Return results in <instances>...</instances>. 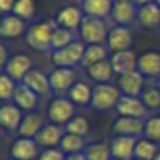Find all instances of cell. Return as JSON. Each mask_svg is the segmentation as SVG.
<instances>
[{
	"mask_svg": "<svg viewBox=\"0 0 160 160\" xmlns=\"http://www.w3.org/2000/svg\"><path fill=\"white\" fill-rule=\"evenodd\" d=\"M55 20H41L31 24L25 31L24 39L35 52H52V35L56 30Z\"/></svg>",
	"mask_w": 160,
	"mask_h": 160,
	"instance_id": "obj_1",
	"label": "cell"
},
{
	"mask_svg": "<svg viewBox=\"0 0 160 160\" xmlns=\"http://www.w3.org/2000/svg\"><path fill=\"white\" fill-rule=\"evenodd\" d=\"M78 31L80 38H82L80 41H83L86 45H91V44H105L110 30L107 28L104 20L97 18V17L84 16Z\"/></svg>",
	"mask_w": 160,
	"mask_h": 160,
	"instance_id": "obj_2",
	"label": "cell"
},
{
	"mask_svg": "<svg viewBox=\"0 0 160 160\" xmlns=\"http://www.w3.org/2000/svg\"><path fill=\"white\" fill-rule=\"evenodd\" d=\"M121 96V90L111 83L96 84L93 87V98L90 105L98 111H108L117 107Z\"/></svg>",
	"mask_w": 160,
	"mask_h": 160,
	"instance_id": "obj_3",
	"label": "cell"
},
{
	"mask_svg": "<svg viewBox=\"0 0 160 160\" xmlns=\"http://www.w3.org/2000/svg\"><path fill=\"white\" fill-rule=\"evenodd\" d=\"M84 49H86V44L83 41H75L70 45H68L66 48L62 49L53 51L52 52V59L55 66H62V68H80L83 61V55H84Z\"/></svg>",
	"mask_w": 160,
	"mask_h": 160,
	"instance_id": "obj_4",
	"label": "cell"
},
{
	"mask_svg": "<svg viewBox=\"0 0 160 160\" xmlns=\"http://www.w3.org/2000/svg\"><path fill=\"white\" fill-rule=\"evenodd\" d=\"M48 79H49L52 93L62 97L63 94L69 93L73 84L78 82V72L73 68L55 66L48 72Z\"/></svg>",
	"mask_w": 160,
	"mask_h": 160,
	"instance_id": "obj_5",
	"label": "cell"
},
{
	"mask_svg": "<svg viewBox=\"0 0 160 160\" xmlns=\"http://www.w3.org/2000/svg\"><path fill=\"white\" fill-rule=\"evenodd\" d=\"M47 115L49 122L66 125L76 115V105L68 97H56L48 105Z\"/></svg>",
	"mask_w": 160,
	"mask_h": 160,
	"instance_id": "obj_6",
	"label": "cell"
},
{
	"mask_svg": "<svg viewBox=\"0 0 160 160\" xmlns=\"http://www.w3.org/2000/svg\"><path fill=\"white\" fill-rule=\"evenodd\" d=\"M115 111L119 117H129V118H141L148 119L149 112L148 107L143 104L141 97H132V96H124L122 94L118 104L115 107Z\"/></svg>",
	"mask_w": 160,
	"mask_h": 160,
	"instance_id": "obj_7",
	"label": "cell"
},
{
	"mask_svg": "<svg viewBox=\"0 0 160 160\" xmlns=\"http://www.w3.org/2000/svg\"><path fill=\"white\" fill-rule=\"evenodd\" d=\"M132 42H133V37L129 27L115 24L108 31L105 45L108 47V49L111 52L115 53V52H122V51L131 49L132 48Z\"/></svg>",
	"mask_w": 160,
	"mask_h": 160,
	"instance_id": "obj_8",
	"label": "cell"
},
{
	"mask_svg": "<svg viewBox=\"0 0 160 160\" xmlns=\"http://www.w3.org/2000/svg\"><path fill=\"white\" fill-rule=\"evenodd\" d=\"M32 69V61L30 56L25 53H16L8 59L6 66L2 69V72L10 76L17 83H21Z\"/></svg>",
	"mask_w": 160,
	"mask_h": 160,
	"instance_id": "obj_9",
	"label": "cell"
},
{
	"mask_svg": "<svg viewBox=\"0 0 160 160\" xmlns=\"http://www.w3.org/2000/svg\"><path fill=\"white\" fill-rule=\"evenodd\" d=\"M138 7L133 4L132 0H114L111 17L118 25L129 27L132 22L136 21Z\"/></svg>",
	"mask_w": 160,
	"mask_h": 160,
	"instance_id": "obj_10",
	"label": "cell"
},
{
	"mask_svg": "<svg viewBox=\"0 0 160 160\" xmlns=\"http://www.w3.org/2000/svg\"><path fill=\"white\" fill-rule=\"evenodd\" d=\"M145 122L146 119L129 118V117H118L114 122L112 132L115 136H132L138 138L145 135Z\"/></svg>",
	"mask_w": 160,
	"mask_h": 160,
	"instance_id": "obj_11",
	"label": "cell"
},
{
	"mask_svg": "<svg viewBox=\"0 0 160 160\" xmlns=\"http://www.w3.org/2000/svg\"><path fill=\"white\" fill-rule=\"evenodd\" d=\"M65 133H66V129H63L62 125L49 122V124H45L44 128L38 132V135L35 136V141L38 146L44 148V149H51V148L56 146L59 148Z\"/></svg>",
	"mask_w": 160,
	"mask_h": 160,
	"instance_id": "obj_12",
	"label": "cell"
},
{
	"mask_svg": "<svg viewBox=\"0 0 160 160\" xmlns=\"http://www.w3.org/2000/svg\"><path fill=\"white\" fill-rule=\"evenodd\" d=\"M118 88L124 96L141 97L145 90V78L139 70L121 75L118 79Z\"/></svg>",
	"mask_w": 160,
	"mask_h": 160,
	"instance_id": "obj_13",
	"label": "cell"
},
{
	"mask_svg": "<svg viewBox=\"0 0 160 160\" xmlns=\"http://www.w3.org/2000/svg\"><path fill=\"white\" fill-rule=\"evenodd\" d=\"M138 138L132 136H115L111 142V155L117 160H133Z\"/></svg>",
	"mask_w": 160,
	"mask_h": 160,
	"instance_id": "obj_14",
	"label": "cell"
},
{
	"mask_svg": "<svg viewBox=\"0 0 160 160\" xmlns=\"http://www.w3.org/2000/svg\"><path fill=\"white\" fill-rule=\"evenodd\" d=\"M25 21L17 17L16 14L2 16L0 21V37L3 39H16L21 35H25Z\"/></svg>",
	"mask_w": 160,
	"mask_h": 160,
	"instance_id": "obj_15",
	"label": "cell"
},
{
	"mask_svg": "<svg viewBox=\"0 0 160 160\" xmlns=\"http://www.w3.org/2000/svg\"><path fill=\"white\" fill-rule=\"evenodd\" d=\"M83 17H84V13H83L82 8L75 4H69V6H65L56 14L55 22L58 27L75 31V30H79L80 24L83 21Z\"/></svg>",
	"mask_w": 160,
	"mask_h": 160,
	"instance_id": "obj_16",
	"label": "cell"
},
{
	"mask_svg": "<svg viewBox=\"0 0 160 160\" xmlns=\"http://www.w3.org/2000/svg\"><path fill=\"white\" fill-rule=\"evenodd\" d=\"M138 70L145 79H160V52L148 51L138 56Z\"/></svg>",
	"mask_w": 160,
	"mask_h": 160,
	"instance_id": "obj_17",
	"label": "cell"
},
{
	"mask_svg": "<svg viewBox=\"0 0 160 160\" xmlns=\"http://www.w3.org/2000/svg\"><path fill=\"white\" fill-rule=\"evenodd\" d=\"M39 98L41 97L32 91L28 86H25L24 83H18L16 88V93L13 97V102L20 108L21 111L25 112H32L39 104Z\"/></svg>",
	"mask_w": 160,
	"mask_h": 160,
	"instance_id": "obj_18",
	"label": "cell"
},
{
	"mask_svg": "<svg viewBox=\"0 0 160 160\" xmlns=\"http://www.w3.org/2000/svg\"><path fill=\"white\" fill-rule=\"evenodd\" d=\"M136 22L146 30L160 28V6L156 2L138 7Z\"/></svg>",
	"mask_w": 160,
	"mask_h": 160,
	"instance_id": "obj_19",
	"label": "cell"
},
{
	"mask_svg": "<svg viewBox=\"0 0 160 160\" xmlns=\"http://www.w3.org/2000/svg\"><path fill=\"white\" fill-rule=\"evenodd\" d=\"M110 61L115 73L119 76L133 72V70H138V56L135 55V52L132 49L112 53Z\"/></svg>",
	"mask_w": 160,
	"mask_h": 160,
	"instance_id": "obj_20",
	"label": "cell"
},
{
	"mask_svg": "<svg viewBox=\"0 0 160 160\" xmlns=\"http://www.w3.org/2000/svg\"><path fill=\"white\" fill-rule=\"evenodd\" d=\"M38 143L32 138L20 136L11 146V158L13 160H34L38 155Z\"/></svg>",
	"mask_w": 160,
	"mask_h": 160,
	"instance_id": "obj_21",
	"label": "cell"
},
{
	"mask_svg": "<svg viewBox=\"0 0 160 160\" xmlns=\"http://www.w3.org/2000/svg\"><path fill=\"white\" fill-rule=\"evenodd\" d=\"M21 83H24L25 86L31 88L32 91H35L39 97H49L52 94V88H51V83L48 79V75H45L44 72L38 69H32L25 79Z\"/></svg>",
	"mask_w": 160,
	"mask_h": 160,
	"instance_id": "obj_22",
	"label": "cell"
},
{
	"mask_svg": "<svg viewBox=\"0 0 160 160\" xmlns=\"http://www.w3.org/2000/svg\"><path fill=\"white\" fill-rule=\"evenodd\" d=\"M22 117V111L14 102H4L0 107V124L7 131H18Z\"/></svg>",
	"mask_w": 160,
	"mask_h": 160,
	"instance_id": "obj_23",
	"label": "cell"
},
{
	"mask_svg": "<svg viewBox=\"0 0 160 160\" xmlns=\"http://www.w3.org/2000/svg\"><path fill=\"white\" fill-rule=\"evenodd\" d=\"M44 125H45V119L41 114L34 112V111L32 112H27L22 117V121L18 128V133L22 138L35 139V136L44 128Z\"/></svg>",
	"mask_w": 160,
	"mask_h": 160,
	"instance_id": "obj_24",
	"label": "cell"
},
{
	"mask_svg": "<svg viewBox=\"0 0 160 160\" xmlns=\"http://www.w3.org/2000/svg\"><path fill=\"white\" fill-rule=\"evenodd\" d=\"M114 0H82V10L84 16L105 20L111 16Z\"/></svg>",
	"mask_w": 160,
	"mask_h": 160,
	"instance_id": "obj_25",
	"label": "cell"
},
{
	"mask_svg": "<svg viewBox=\"0 0 160 160\" xmlns=\"http://www.w3.org/2000/svg\"><path fill=\"white\" fill-rule=\"evenodd\" d=\"M68 98L78 107L88 105L91 104V98H93V87L86 82L78 80L68 93Z\"/></svg>",
	"mask_w": 160,
	"mask_h": 160,
	"instance_id": "obj_26",
	"label": "cell"
},
{
	"mask_svg": "<svg viewBox=\"0 0 160 160\" xmlns=\"http://www.w3.org/2000/svg\"><path fill=\"white\" fill-rule=\"evenodd\" d=\"M115 70H114L112 65H111L110 59H105L102 62L93 65V66L87 68V76L97 84L101 83H111L112 78L115 76Z\"/></svg>",
	"mask_w": 160,
	"mask_h": 160,
	"instance_id": "obj_27",
	"label": "cell"
},
{
	"mask_svg": "<svg viewBox=\"0 0 160 160\" xmlns=\"http://www.w3.org/2000/svg\"><path fill=\"white\" fill-rule=\"evenodd\" d=\"M108 47L105 44H91L86 45L84 55H83V61L80 68H90L93 65L102 62L105 59H108Z\"/></svg>",
	"mask_w": 160,
	"mask_h": 160,
	"instance_id": "obj_28",
	"label": "cell"
},
{
	"mask_svg": "<svg viewBox=\"0 0 160 160\" xmlns=\"http://www.w3.org/2000/svg\"><path fill=\"white\" fill-rule=\"evenodd\" d=\"M86 141L83 136L79 135H73V133H65V136L62 138L59 149L65 153V155H75V153L84 152L86 149Z\"/></svg>",
	"mask_w": 160,
	"mask_h": 160,
	"instance_id": "obj_29",
	"label": "cell"
},
{
	"mask_svg": "<svg viewBox=\"0 0 160 160\" xmlns=\"http://www.w3.org/2000/svg\"><path fill=\"white\" fill-rule=\"evenodd\" d=\"M159 153V146L156 142L143 138L136 142L135 148V159L139 160H155L156 155Z\"/></svg>",
	"mask_w": 160,
	"mask_h": 160,
	"instance_id": "obj_30",
	"label": "cell"
},
{
	"mask_svg": "<svg viewBox=\"0 0 160 160\" xmlns=\"http://www.w3.org/2000/svg\"><path fill=\"white\" fill-rule=\"evenodd\" d=\"M78 41V37H76L75 31L68 30V28H62V27H56L55 32L52 35V52L53 51L62 49V48H66L68 45H70L72 42Z\"/></svg>",
	"mask_w": 160,
	"mask_h": 160,
	"instance_id": "obj_31",
	"label": "cell"
},
{
	"mask_svg": "<svg viewBox=\"0 0 160 160\" xmlns=\"http://www.w3.org/2000/svg\"><path fill=\"white\" fill-rule=\"evenodd\" d=\"M87 160H111V148L105 143H93L86 146L84 152Z\"/></svg>",
	"mask_w": 160,
	"mask_h": 160,
	"instance_id": "obj_32",
	"label": "cell"
},
{
	"mask_svg": "<svg viewBox=\"0 0 160 160\" xmlns=\"http://www.w3.org/2000/svg\"><path fill=\"white\" fill-rule=\"evenodd\" d=\"M18 83L16 80H13L10 76H7L6 73H0V98L3 102L8 101L10 102L14 97L16 88Z\"/></svg>",
	"mask_w": 160,
	"mask_h": 160,
	"instance_id": "obj_33",
	"label": "cell"
},
{
	"mask_svg": "<svg viewBox=\"0 0 160 160\" xmlns=\"http://www.w3.org/2000/svg\"><path fill=\"white\" fill-rule=\"evenodd\" d=\"M66 132L68 133H73V135H79L84 138L86 135L88 133V121L82 115H75L69 122L66 124Z\"/></svg>",
	"mask_w": 160,
	"mask_h": 160,
	"instance_id": "obj_34",
	"label": "cell"
},
{
	"mask_svg": "<svg viewBox=\"0 0 160 160\" xmlns=\"http://www.w3.org/2000/svg\"><path fill=\"white\" fill-rule=\"evenodd\" d=\"M13 14H16L24 21H28L35 14V2L34 0H17Z\"/></svg>",
	"mask_w": 160,
	"mask_h": 160,
	"instance_id": "obj_35",
	"label": "cell"
},
{
	"mask_svg": "<svg viewBox=\"0 0 160 160\" xmlns=\"http://www.w3.org/2000/svg\"><path fill=\"white\" fill-rule=\"evenodd\" d=\"M141 100L143 101V104L148 107L149 111L159 110L160 108V88L156 87H148L143 90L141 96Z\"/></svg>",
	"mask_w": 160,
	"mask_h": 160,
	"instance_id": "obj_36",
	"label": "cell"
},
{
	"mask_svg": "<svg viewBox=\"0 0 160 160\" xmlns=\"http://www.w3.org/2000/svg\"><path fill=\"white\" fill-rule=\"evenodd\" d=\"M145 136L150 141L160 143V117H150L145 122Z\"/></svg>",
	"mask_w": 160,
	"mask_h": 160,
	"instance_id": "obj_37",
	"label": "cell"
},
{
	"mask_svg": "<svg viewBox=\"0 0 160 160\" xmlns=\"http://www.w3.org/2000/svg\"><path fill=\"white\" fill-rule=\"evenodd\" d=\"M38 160H66V155L61 149L51 148V149H44L38 156Z\"/></svg>",
	"mask_w": 160,
	"mask_h": 160,
	"instance_id": "obj_38",
	"label": "cell"
},
{
	"mask_svg": "<svg viewBox=\"0 0 160 160\" xmlns=\"http://www.w3.org/2000/svg\"><path fill=\"white\" fill-rule=\"evenodd\" d=\"M17 0H0V14L6 16V14H11L14 10Z\"/></svg>",
	"mask_w": 160,
	"mask_h": 160,
	"instance_id": "obj_39",
	"label": "cell"
},
{
	"mask_svg": "<svg viewBox=\"0 0 160 160\" xmlns=\"http://www.w3.org/2000/svg\"><path fill=\"white\" fill-rule=\"evenodd\" d=\"M10 53L7 52V48H6L4 44L0 45V66H2V69L6 66V63L8 62V59H10Z\"/></svg>",
	"mask_w": 160,
	"mask_h": 160,
	"instance_id": "obj_40",
	"label": "cell"
},
{
	"mask_svg": "<svg viewBox=\"0 0 160 160\" xmlns=\"http://www.w3.org/2000/svg\"><path fill=\"white\" fill-rule=\"evenodd\" d=\"M66 160H87V158H86V155L83 152H80V153H75V155H68Z\"/></svg>",
	"mask_w": 160,
	"mask_h": 160,
	"instance_id": "obj_41",
	"label": "cell"
},
{
	"mask_svg": "<svg viewBox=\"0 0 160 160\" xmlns=\"http://www.w3.org/2000/svg\"><path fill=\"white\" fill-rule=\"evenodd\" d=\"M133 4L136 7H141V6H145V4H149V3H153L155 0H132Z\"/></svg>",
	"mask_w": 160,
	"mask_h": 160,
	"instance_id": "obj_42",
	"label": "cell"
},
{
	"mask_svg": "<svg viewBox=\"0 0 160 160\" xmlns=\"http://www.w3.org/2000/svg\"><path fill=\"white\" fill-rule=\"evenodd\" d=\"M155 160H160V150H159V153L156 155V158H155Z\"/></svg>",
	"mask_w": 160,
	"mask_h": 160,
	"instance_id": "obj_43",
	"label": "cell"
},
{
	"mask_svg": "<svg viewBox=\"0 0 160 160\" xmlns=\"http://www.w3.org/2000/svg\"><path fill=\"white\" fill-rule=\"evenodd\" d=\"M66 2H70V3H76V2H79V0H66Z\"/></svg>",
	"mask_w": 160,
	"mask_h": 160,
	"instance_id": "obj_44",
	"label": "cell"
},
{
	"mask_svg": "<svg viewBox=\"0 0 160 160\" xmlns=\"http://www.w3.org/2000/svg\"><path fill=\"white\" fill-rule=\"evenodd\" d=\"M156 82H158V87L160 88V79H158V80H156Z\"/></svg>",
	"mask_w": 160,
	"mask_h": 160,
	"instance_id": "obj_45",
	"label": "cell"
},
{
	"mask_svg": "<svg viewBox=\"0 0 160 160\" xmlns=\"http://www.w3.org/2000/svg\"><path fill=\"white\" fill-rule=\"evenodd\" d=\"M155 2H156V3H158V4H159V6H160V0H155Z\"/></svg>",
	"mask_w": 160,
	"mask_h": 160,
	"instance_id": "obj_46",
	"label": "cell"
},
{
	"mask_svg": "<svg viewBox=\"0 0 160 160\" xmlns=\"http://www.w3.org/2000/svg\"><path fill=\"white\" fill-rule=\"evenodd\" d=\"M133 160H139V159H133Z\"/></svg>",
	"mask_w": 160,
	"mask_h": 160,
	"instance_id": "obj_47",
	"label": "cell"
},
{
	"mask_svg": "<svg viewBox=\"0 0 160 160\" xmlns=\"http://www.w3.org/2000/svg\"><path fill=\"white\" fill-rule=\"evenodd\" d=\"M111 160H117V159H111Z\"/></svg>",
	"mask_w": 160,
	"mask_h": 160,
	"instance_id": "obj_48",
	"label": "cell"
}]
</instances>
